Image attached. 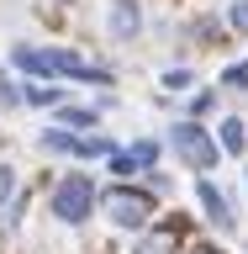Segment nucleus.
<instances>
[{
	"label": "nucleus",
	"mask_w": 248,
	"mask_h": 254,
	"mask_svg": "<svg viewBox=\"0 0 248 254\" xmlns=\"http://www.w3.org/2000/svg\"><path fill=\"white\" fill-rule=\"evenodd\" d=\"M217 95H222V85H211V90H196L185 101V117H196V122H206L211 111H217Z\"/></svg>",
	"instance_id": "ddd939ff"
},
{
	"label": "nucleus",
	"mask_w": 248,
	"mask_h": 254,
	"mask_svg": "<svg viewBox=\"0 0 248 254\" xmlns=\"http://www.w3.org/2000/svg\"><path fill=\"white\" fill-rule=\"evenodd\" d=\"M164 143L174 148V159H180L190 175H211L222 159H227V154H222V143H217V132H211L206 122H196V117H180V122L164 132Z\"/></svg>",
	"instance_id": "20e7f679"
},
{
	"label": "nucleus",
	"mask_w": 248,
	"mask_h": 254,
	"mask_svg": "<svg viewBox=\"0 0 248 254\" xmlns=\"http://www.w3.org/2000/svg\"><path fill=\"white\" fill-rule=\"evenodd\" d=\"M63 101H69V90H63V85H48V79H21V106H32V111H58Z\"/></svg>",
	"instance_id": "9d476101"
},
{
	"label": "nucleus",
	"mask_w": 248,
	"mask_h": 254,
	"mask_svg": "<svg viewBox=\"0 0 248 254\" xmlns=\"http://www.w3.org/2000/svg\"><path fill=\"white\" fill-rule=\"evenodd\" d=\"M227 32L248 37V0H233V5H227Z\"/></svg>",
	"instance_id": "a211bd4d"
},
{
	"label": "nucleus",
	"mask_w": 248,
	"mask_h": 254,
	"mask_svg": "<svg viewBox=\"0 0 248 254\" xmlns=\"http://www.w3.org/2000/svg\"><path fill=\"white\" fill-rule=\"evenodd\" d=\"M0 111H21V79L0 69Z\"/></svg>",
	"instance_id": "2eb2a0df"
},
{
	"label": "nucleus",
	"mask_w": 248,
	"mask_h": 254,
	"mask_svg": "<svg viewBox=\"0 0 248 254\" xmlns=\"http://www.w3.org/2000/svg\"><path fill=\"white\" fill-rule=\"evenodd\" d=\"M185 228L190 222L180 217V212L153 217L143 233H132V254H185Z\"/></svg>",
	"instance_id": "0eeeda50"
},
{
	"label": "nucleus",
	"mask_w": 248,
	"mask_h": 254,
	"mask_svg": "<svg viewBox=\"0 0 248 254\" xmlns=\"http://www.w3.org/2000/svg\"><path fill=\"white\" fill-rule=\"evenodd\" d=\"M158 159H164V143L158 138H132V143H122V148L106 159V175H116V180H143L148 170H158Z\"/></svg>",
	"instance_id": "423d86ee"
},
{
	"label": "nucleus",
	"mask_w": 248,
	"mask_h": 254,
	"mask_svg": "<svg viewBox=\"0 0 248 254\" xmlns=\"http://www.w3.org/2000/svg\"><path fill=\"white\" fill-rule=\"evenodd\" d=\"M11 69L27 79H48V85H95V90H111L116 74L106 64L85 59L74 48H37V43H16L11 48Z\"/></svg>",
	"instance_id": "f257e3e1"
},
{
	"label": "nucleus",
	"mask_w": 248,
	"mask_h": 254,
	"mask_svg": "<svg viewBox=\"0 0 248 254\" xmlns=\"http://www.w3.org/2000/svg\"><path fill=\"white\" fill-rule=\"evenodd\" d=\"M95 212H100L116 233H143V228L158 217V196L143 186V180H111V186H100V206H95Z\"/></svg>",
	"instance_id": "f03ea898"
},
{
	"label": "nucleus",
	"mask_w": 248,
	"mask_h": 254,
	"mask_svg": "<svg viewBox=\"0 0 248 254\" xmlns=\"http://www.w3.org/2000/svg\"><path fill=\"white\" fill-rule=\"evenodd\" d=\"M106 32L116 43H138L143 37V5L138 0H111L106 5Z\"/></svg>",
	"instance_id": "1a4fd4ad"
},
{
	"label": "nucleus",
	"mask_w": 248,
	"mask_h": 254,
	"mask_svg": "<svg viewBox=\"0 0 248 254\" xmlns=\"http://www.w3.org/2000/svg\"><path fill=\"white\" fill-rule=\"evenodd\" d=\"M217 85H222V90H233V95H248V59L227 64V69L217 74Z\"/></svg>",
	"instance_id": "4468645a"
},
{
	"label": "nucleus",
	"mask_w": 248,
	"mask_h": 254,
	"mask_svg": "<svg viewBox=\"0 0 248 254\" xmlns=\"http://www.w3.org/2000/svg\"><path fill=\"white\" fill-rule=\"evenodd\" d=\"M95 206H100V186H95V175H85V170H69V175H58V180L48 186V212H53L63 228H90Z\"/></svg>",
	"instance_id": "7ed1b4c3"
},
{
	"label": "nucleus",
	"mask_w": 248,
	"mask_h": 254,
	"mask_svg": "<svg viewBox=\"0 0 248 254\" xmlns=\"http://www.w3.org/2000/svg\"><path fill=\"white\" fill-rule=\"evenodd\" d=\"M158 85H164V90H190V85H196V69H164Z\"/></svg>",
	"instance_id": "f3484780"
},
{
	"label": "nucleus",
	"mask_w": 248,
	"mask_h": 254,
	"mask_svg": "<svg viewBox=\"0 0 248 254\" xmlns=\"http://www.w3.org/2000/svg\"><path fill=\"white\" fill-rule=\"evenodd\" d=\"M16 190H21V175H16V164H0V212L16 201Z\"/></svg>",
	"instance_id": "dca6fc26"
},
{
	"label": "nucleus",
	"mask_w": 248,
	"mask_h": 254,
	"mask_svg": "<svg viewBox=\"0 0 248 254\" xmlns=\"http://www.w3.org/2000/svg\"><path fill=\"white\" fill-rule=\"evenodd\" d=\"M37 148H43L48 159H79V164H95V159H111L122 143L111 138V132H74V127L48 122L43 132H37Z\"/></svg>",
	"instance_id": "39448f33"
},
{
	"label": "nucleus",
	"mask_w": 248,
	"mask_h": 254,
	"mask_svg": "<svg viewBox=\"0 0 248 254\" xmlns=\"http://www.w3.org/2000/svg\"><path fill=\"white\" fill-rule=\"evenodd\" d=\"M196 201H201V217L217 228V233H238V206L227 201V190L211 180V175H196Z\"/></svg>",
	"instance_id": "6e6552de"
},
{
	"label": "nucleus",
	"mask_w": 248,
	"mask_h": 254,
	"mask_svg": "<svg viewBox=\"0 0 248 254\" xmlns=\"http://www.w3.org/2000/svg\"><path fill=\"white\" fill-rule=\"evenodd\" d=\"M217 143H222L227 159H243L248 154V122H243V117H222V122H217Z\"/></svg>",
	"instance_id": "9b49d317"
},
{
	"label": "nucleus",
	"mask_w": 248,
	"mask_h": 254,
	"mask_svg": "<svg viewBox=\"0 0 248 254\" xmlns=\"http://www.w3.org/2000/svg\"><path fill=\"white\" fill-rule=\"evenodd\" d=\"M53 122L74 127V132H95V127H100V106H69V101H63V106L53 111Z\"/></svg>",
	"instance_id": "f8f14e48"
},
{
	"label": "nucleus",
	"mask_w": 248,
	"mask_h": 254,
	"mask_svg": "<svg viewBox=\"0 0 248 254\" xmlns=\"http://www.w3.org/2000/svg\"><path fill=\"white\" fill-rule=\"evenodd\" d=\"M185 254H227V249H222V244H206V238H196Z\"/></svg>",
	"instance_id": "6ab92c4d"
}]
</instances>
